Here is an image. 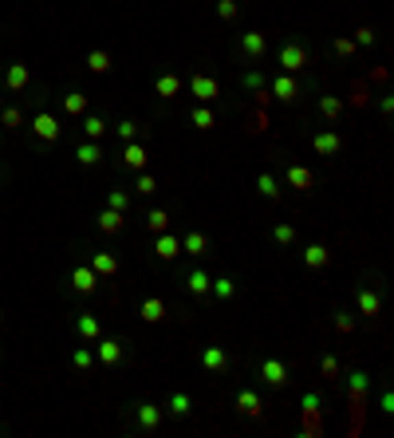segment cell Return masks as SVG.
I'll list each match as a JSON object with an SVG mask.
<instances>
[{
  "label": "cell",
  "mask_w": 394,
  "mask_h": 438,
  "mask_svg": "<svg viewBox=\"0 0 394 438\" xmlns=\"http://www.w3.org/2000/svg\"><path fill=\"white\" fill-rule=\"evenodd\" d=\"M335 332H343V336H347V332H355V316L339 308V312H335Z\"/></svg>",
  "instance_id": "obj_47"
},
{
  "label": "cell",
  "mask_w": 394,
  "mask_h": 438,
  "mask_svg": "<svg viewBox=\"0 0 394 438\" xmlns=\"http://www.w3.org/2000/svg\"><path fill=\"white\" fill-rule=\"evenodd\" d=\"M189 95H193L197 103H217L221 83L213 76H205V71H193V76H189Z\"/></svg>",
  "instance_id": "obj_4"
},
{
  "label": "cell",
  "mask_w": 394,
  "mask_h": 438,
  "mask_svg": "<svg viewBox=\"0 0 394 438\" xmlns=\"http://www.w3.org/2000/svg\"><path fill=\"white\" fill-rule=\"evenodd\" d=\"M304 268H328V261H331V253H328V245H319V241H312L308 249H304Z\"/></svg>",
  "instance_id": "obj_24"
},
{
  "label": "cell",
  "mask_w": 394,
  "mask_h": 438,
  "mask_svg": "<svg viewBox=\"0 0 394 438\" xmlns=\"http://www.w3.org/2000/svg\"><path fill=\"white\" fill-rule=\"evenodd\" d=\"M154 95H158V99H166V103H170V99H177V95H182V76L162 71V76L154 79Z\"/></svg>",
  "instance_id": "obj_15"
},
{
  "label": "cell",
  "mask_w": 394,
  "mask_h": 438,
  "mask_svg": "<svg viewBox=\"0 0 394 438\" xmlns=\"http://www.w3.org/2000/svg\"><path fill=\"white\" fill-rule=\"evenodd\" d=\"M319 403H323V399H319V391H304V399H299V407L308 411V415H312V411H319Z\"/></svg>",
  "instance_id": "obj_48"
},
{
  "label": "cell",
  "mask_w": 394,
  "mask_h": 438,
  "mask_svg": "<svg viewBox=\"0 0 394 438\" xmlns=\"http://www.w3.org/2000/svg\"><path fill=\"white\" fill-rule=\"evenodd\" d=\"M276 63H280L288 76H296V71H304V67L312 63V51H308V44H304V40L288 36V40L280 44V51H276Z\"/></svg>",
  "instance_id": "obj_1"
},
{
  "label": "cell",
  "mask_w": 394,
  "mask_h": 438,
  "mask_svg": "<svg viewBox=\"0 0 394 438\" xmlns=\"http://www.w3.org/2000/svg\"><path fill=\"white\" fill-rule=\"evenodd\" d=\"M146 229H150V233H166V229H170V214H166V209H150V214H146Z\"/></svg>",
  "instance_id": "obj_36"
},
{
  "label": "cell",
  "mask_w": 394,
  "mask_h": 438,
  "mask_svg": "<svg viewBox=\"0 0 394 438\" xmlns=\"http://www.w3.org/2000/svg\"><path fill=\"white\" fill-rule=\"evenodd\" d=\"M355 308H359V316L375 320V316L382 312V297H378L375 288H359V292H355Z\"/></svg>",
  "instance_id": "obj_14"
},
{
  "label": "cell",
  "mask_w": 394,
  "mask_h": 438,
  "mask_svg": "<svg viewBox=\"0 0 394 438\" xmlns=\"http://www.w3.org/2000/svg\"><path fill=\"white\" fill-rule=\"evenodd\" d=\"M32 83V71H28V63H8V67H4V87H8V91H24V87H28Z\"/></svg>",
  "instance_id": "obj_13"
},
{
  "label": "cell",
  "mask_w": 394,
  "mask_h": 438,
  "mask_svg": "<svg viewBox=\"0 0 394 438\" xmlns=\"http://www.w3.org/2000/svg\"><path fill=\"white\" fill-rule=\"evenodd\" d=\"M138 316L146 320V324H162V320H166V300L162 297H146L138 304Z\"/></svg>",
  "instance_id": "obj_19"
},
{
  "label": "cell",
  "mask_w": 394,
  "mask_h": 438,
  "mask_svg": "<svg viewBox=\"0 0 394 438\" xmlns=\"http://www.w3.org/2000/svg\"><path fill=\"white\" fill-rule=\"evenodd\" d=\"M378 111H382V115H391V111H394V99H391V95H382V99H378Z\"/></svg>",
  "instance_id": "obj_50"
},
{
  "label": "cell",
  "mask_w": 394,
  "mask_h": 438,
  "mask_svg": "<svg viewBox=\"0 0 394 438\" xmlns=\"http://www.w3.org/2000/svg\"><path fill=\"white\" fill-rule=\"evenodd\" d=\"M123 166H126V170H146V166H150V150H146L138 139L126 142V146H123Z\"/></svg>",
  "instance_id": "obj_10"
},
{
  "label": "cell",
  "mask_w": 394,
  "mask_h": 438,
  "mask_svg": "<svg viewBox=\"0 0 394 438\" xmlns=\"http://www.w3.org/2000/svg\"><path fill=\"white\" fill-rule=\"evenodd\" d=\"M284 178H288V186H292V189H304V194L315 186V174L308 170V166H288V170H284Z\"/></svg>",
  "instance_id": "obj_23"
},
{
  "label": "cell",
  "mask_w": 394,
  "mask_h": 438,
  "mask_svg": "<svg viewBox=\"0 0 394 438\" xmlns=\"http://www.w3.org/2000/svg\"><path fill=\"white\" fill-rule=\"evenodd\" d=\"M236 297V284L229 281V277H213V284H209V300H233Z\"/></svg>",
  "instance_id": "obj_32"
},
{
  "label": "cell",
  "mask_w": 394,
  "mask_h": 438,
  "mask_svg": "<svg viewBox=\"0 0 394 438\" xmlns=\"http://www.w3.org/2000/svg\"><path fill=\"white\" fill-rule=\"evenodd\" d=\"M189 411H193V399H189L186 391H170L166 395V415H173V419H189Z\"/></svg>",
  "instance_id": "obj_21"
},
{
  "label": "cell",
  "mask_w": 394,
  "mask_h": 438,
  "mask_svg": "<svg viewBox=\"0 0 394 438\" xmlns=\"http://www.w3.org/2000/svg\"><path fill=\"white\" fill-rule=\"evenodd\" d=\"M114 135H119L123 142H134V139H138V123H130V119H123V123L114 126Z\"/></svg>",
  "instance_id": "obj_43"
},
{
  "label": "cell",
  "mask_w": 394,
  "mask_h": 438,
  "mask_svg": "<svg viewBox=\"0 0 394 438\" xmlns=\"http://www.w3.org/2000/svg\"><path fill=\"white\" fill-rule=\"evenodd\" d=\"M201 367L205 371H229V351H225V347H205L201 351Z\"/></svg>",
  "instance_id": "obj_22"
},
{
  "label": "cell",
  "mask_w": 394,
  "mask_h": 438,
  "mask_svg": "<svg viewBox=\"0 0 394 438\" xmlns=\"http://www.w3.org/2000/svg\"><path fill=\"white\" fill-rule=\"evenodd\" d=\"M87 71H95V76H107V71H110V51H103V47L87 51Z\"/></svg>",
  "instance_id": "obj_33"
},
{
  "label": "cell",
  "mask_w": 394,
  "mask_h": 438,
  "mask_svg": "<svg viewBox=\"0 0 394 438\" xmlns=\"http://www.w3.org/2000/svg\"><path fill=\"white\" fill-rule=\"evenodd\" d=\"M355 40H351V36H339V40H335V44H331V51H335V56H355Z\"/></svg>",
  "instance_id": "obj_44"
},
{
  "label": "cell",
  "mask_w": 394,
  "mask_h": 438,
  "mask_svg": "<svg viewBox=\"0 0 394 438\" xmlns=\"http://www.w3.org/2000/svg\"><path fill=\"white\" fill-rule=\"evenodd\" d=\"M91 363H95L91 347H75V351H71V367H75V371H91Z\"/></svg>",
  "instance_id": "obj_38"
},
{
  "label": "cell",
  "mask_w": 394,
  "mask_h": 438,
  "mask_svg": "<svg viewBox=\"0 0 394 438\" xmlns=\"http://www.w3.org/2000/svg\"><path fill=\"white\" fill-rule=\"evenodd\" d=\"M355 44H362V47H375V44H378V36H375L371 28H359V32H355Z\"/></svg>",
  "instance_id": "obj_49"
},
{
  "label": "cell",
  "mask_w": 394,
  "mask_h": 438,
  "mask_svg": "<svg viewBox=\"0 0 394 438\" xmlns=\"http://www.w3.org/2000/svg\"><path fill=\"white\" fill-rule=\"evenodd\" d=\"M367 387H371L367 371H351V376H347V391L351 395H367Z\"/></svg>",
  "instance_id": "obj_39"
},
{
  "label": "cell",
  "mask_w": 394,
  "mask_h": 438,
  "mask_svg": "<svg viewBox=\"0 0 394 438\" xmlns=\"http://www.w3.org/2000/svg\"><path fill=\"white\" fill-rule=\"evenodd\" d=\"M63 111L75 115V119H83V115H87V95L83 91H67L63 95Z\"/></svg>",
  "instance_id": "obj_34"
},
{
  "label": "cell",
  "mask_w": 394,
  "mask_h": 438,
  "mask_svg": "<svg viewBox=\"0 0 394 438\" xmlns=\"http://www.w3.org/2000/svg\"><path fill=\"white\" fill-rule=\"evenodd\" d=\"M182 253L193 257V261H205V253H209V233H205V229H186V233H182Z\"/></svg>",
  "instance_id": "obj_7"
},
{
  "label": "cell",
  "mask_w": 394,
  "mask_h": 438,
  "mask_svg": "<svg viewBox=\"0 0 394 438\" xmlns=\"http://www.w3.org/2000/svg\"><path fill=\"white\" fill-rule=\"evenodd\" d=\"M83 135H87L91 142H99L103 135H107V119H103V115H91V111H87V115H83Z\"/></svg>",
  "instance_id": "obj_30"
},
{
  "label": "cell",
  "mask_w": 394,
  "mask_h": 438,
  "mask_svg": "<svg viewBox=\"0 0 394 438\" xmlns=\"http://www.w3.org/2000/svg\"><path fill=\"white\" fill-rule=\"evenodd\" d=\"M236 12H241V4H236V0H217V16H221V20H236Z\"/></svg>",
  "instance_id": "obj_46"
},
{
  "label": "cell",
  "mask_w": 394,
  "mask_h": 438,
  "mask_svg": "<svg viewBox=\"0 0 394 438\" xmlns=\"http://www.w3.org/2000/svg\"><path fill=\"white\" fill-rule=\"evenodd\" d=\"M75 162L79 166H99L103 162V150H99V142H91V139H83L75 146Z\"/></svg>",
  "instance_id": "obj_26"
},
{
  "label": "cell",
  "mask_w": 394,
  "mask_h": 438,
  "mask_svg": "<svg viewBox=\"0 0 394 438\" xmlns=\"http://www.w3.org/2000/svg\"><path fill=\"white\" fill-rule=\"evenodd\" d=\"M319 371H323L328 383H339V360H335V356H323V360H319Z\"/></svg>",
  "instance_id": "obj_41"
},
{
  "label": "cell",
  "mask_w": 394,
  "mask_h": 438,
  "mask_svg": "<svg viewBox=\"0 0 394 438\" xmlns=\"http://www.w3.org/2000/svg\"><path fill=\"white\" fill-rule=\"evenodd\" d=\"M189 123L197 126V130H213V126H217V119H213L209 103H197V107L189 111Z\"/></svg>",
  "instance_id": "obj_31"
},
{
  "label": "cell",
  "mask_w": 394,
  "mask_h": 438,
  "mask_svg": "<svg viewBox=\"0 0 394 438\" xmlns=\"http://www.w3.org/2000/svg\"><path fill=\"white\" fill-rule=\"evenodd\" d=\"M162 415H166V411L158 407V403H138V407H134V423H138V430H158V426H162Z\"/></svg>",
  "instance_id": "obj_11"
},
{
  "label": "cell",
  "mask_w": 394,
  "mask_h": 438,
  "mask_svg": "<svg viewBox=\"0 0 394 438\" xmlns=\"http://www.w3.org/2000/svg\"><path fill=\"white\" fill-rule=\"evenodd\" d=\"M236 411H241V415H249V419H260V415H264V403H260V395H256V391L241 387V391H236Z\"/></svg>",
  "instance_id": "obj_16"
},
{
  "label": "cell",
  "mask_w": 394,
  "mask_h": 438,
  "mask_svg": "<svg viewBox=\"0 0 394 438\" xmlns=\"http://www.w3.org/2000/svg\"><path fill=\"white\" fill-rule=\"evenodd\" d=\"M0 123H4V126H20V123H24V111H20V107H4V111H0Z\"/></svg>",
  "instance_id": "obj_45"
},
{
  "label": "cell",
  "mask_w": 394,
  "mask_h": 438,
  "mask_svg": "<svg viewBox=\"0 0 394 438\" xmlns=\"http://www.w3.org/2000/svg\"><path fill=\"white\" fill-rule=\"evenodd\" d=\"M107 209L126 214V209H130V194H126V189H110V194H107Z\"/></svg>",
  "instance_id": "obj_40"
},
{
  "label": "cell",
  "mask_w": 394,
  "mask_h": 438,
  "mask_svg": "<svg viewBox=\"0 0 394 438\" xmlns=\"http://www.w3.org/2000/svg\"><path fill=\"white\" fill-rule=\"evenodd\" d=\"M91 268L99 273V277H114V273H119V257H114V253L95 249L91 253Z\"/></svg>",
  "instance_id": "obj_27"
},
{
  "label": "cell",
  "mask_w": 394,
  "mask_h": 438,
  "mask_svg": "<svg viewBox=\"0 0 394 438\" xmlns=\"http://www.w3.org/2000/svg\"><path fill=\"white\" fill-rule=\"evenodd\" d=\"M319 115H323L328 123H339V115H343V99H339V95H319Z\"/></svg>",
  "instance_id": "obj_29"
},
{
  "label": "cell",
  "mask_w": 394,
  "mask_h": 438,
  "mask_svg": "<svg viewBox=\"0 0 394 438\" xmlns=\"http://www.w3.org/2000/svg\"><path fill=\"white\" fill-rule=\"evenodd\" d=\"M268 87H272V95H276L280 103H296V95H299V83H296L292 76H288V71L272 76V83H268Z\"/></svg>",
  "instance_id": "obj_12"
},
{
  "label": "cell",
  "mask_w": 394,
  "mask_h": 438,
  "mask_svg": "<svg viewBox=\"0 0 394 438\" xmlns=\"http://www.w3.org/2000/svg\"><path fill=\"white\" fill-rule=\"evenodd\" d=\"M312 150L319 158L339 154V150H343V135H339V130H315V135H312Z\"/></svg>",
  "instance_id": "obj_6"
},
{
  "label": "cell",
  "mask_w": 394,
  "mask_h": 438,
  "mask_svg": "<svg viewBox=\"0 0 394 438\" xmlns=\"http://www.w3.org/2000/svg\"><path fill=\"white\" fill-rule=\"evenodd\" d=\"M0 320H4V312H0Z\"/></svg>",
  "instance_id": "obj_52"
},
{
  "label": "cell",
  "mask_w": 394,
  "mask_h": 438,
  "mask_svg": "<svg viewBox=\"0 0 394 438\" xmlns=\"http://www.w3.org/2000/svg\"><path fill=\"white\" fill-rule=\"evenodd\" d=\"M209 284H213V273H209L201 261H193V268L186 273V292L193 300H209Z\"/></svg>",
  "instance_id": "obj_2"
},
{
  "label": "cell",
  "mask_w": 394,
  "mask_h": 438,
  "mask_svg": "<svg viewBox=\"0 0 394 438\" xmlns=\"http://www.w3.org/2000/svg\"><path fill=\"white\" fill-rule=\"evenodd\" d=\"M71 288H75V292H87V297H91L95 288H99V273H95L91 265H79L75 273H71Z\"/></svg>",
  "instance_id": "obj_17"
},
{
  "label": "cell",
  "mask_w": 394,
  "mask_h": 438,
  "mask_svg": "<svg viewBox=\"0 0 394 438\" xmlns=\"http://www.w3.org/2000/svg\"><path fill=\"white\" fill-rule=\"evenodd\" d=\"M236 47H241L249 60H264V56H268V36H264V32H241Z\"/></svg>",
  "instance_id": "obj_8"
},
{
  "label": "cell",
  "mask_w": 394,
  "mask_h": 438,
  "mask_svg": "<svg viewBox=\"0 0 394 438\" xmlns=\"http://www.w3.org/2000/svg\"><path fill=\"white\" fill-rule=\"evenodd\" d=\"M32 135H36L40 142H60L63 126L51 111H36V115H32Z\"/></svg>",
  "instance_id": "obj_3"
},
{
  "label": "cell",
  "mask_w": 394,
  "mask_h": 438,
  "mask_svg": "<svg viewBox=\"0 0 394 438\" xmlns=\"http://www.w3.org/2000/svg\"><path fill=\"white\" fill-rule=\"evenodd\" d=\"M154 253H158V261H173V257L182 253V237L177 233H158L154 237Z\"/></svg>",
  "instance_id": "obj_18"
},
{
  "label": "cell",
  "mask_w": 394,
  "mask_h": 438,
  "mask_svg": "<svg viewBox=\"0 0 394 438\" xmlns=\"http://www.w3.org/2000/svg\"><path fill=\"white\" fill-rule=\"evenodd\" d=\"M95 221H99V233H107V237H114V233H123V229H126V221H123L119 209H103Z\"/></svg>",
  "instance_id": "obj_25"
},
{
  "label": "cell",
  "mask_w": 394,
  "mask_h": 438,
  "mask_svg": "<svg viewBox=\"0 0 394 438\" xmlns=\"http://www.w3.org/2000/svg\"><path fill=\"white\" fill-rule=\"evenodd\" d=\"M256 371H260V379H264L268 387H276V391H280V387H288V363L276 360V356L260 360V367H256Z\"/></svg>",
  "instance_id": "obj_5"
},
{
  "label": "cell",
  "mask_w": 394,
  "mask_h": 438,
  "mask_svg": "<svg viewBox=\"0 0 394 438\" xmlns=\"http://www.w3.org/2000/svg\"><path fill=\"white\" fill-rule=\"evenodd\" d=\"M75 332L83 336V340H87V344H95V340L103 336V328H99V320H95L91 312H79V316H75Z\"/></svg>",
  "instance_id": "obj_28"
},
{
  "label": "cell",
  "mask_w": 394,
  "mask_h": 438,
  "mask_svg": "<svg viewBox=\"0 0 394 438\" xmlns=\"http://www.w3.org/2000/svg\"><path fill=\"white\" fill-rule=\"evenodd\" d=\"M95 360L103 363V367H119V363H123V344L99 336V340H95Z\"/></svg>",
  "instance_id": "obj_9"
},
{
  "label": "cell",
  "mask_w": 394,
  "mask_h": 438,
  "mask_svg": "<svg viewBox=\"0 0 394 438\" xmlns=\"http://www.w3.org/2000/svg\"><path fill=\"white\" fill-rule=\"evenodd\" d=\"M264 71H241V91H252V95H260L264 91Z\"/></svg>",
  "instance_id": "obj_37"
},
{
  "label": "cell",
  "mask_w": 394,
  "mask_h": 438,
  "mask_svg": "<svg viewBox=\"0 0 394 438\" xmlns=\"http://www.w3.org/2000/svg\"><path fill=\"white\" fill-rule=\"evenodd\" d=\"M256 194L268 198V202H280V178H276L272 170H260L256 174Z\"/></svg>",
  "instance_id": "obj_20"
},
{
  "label": "cell",
  "mask_w": 394,
  "mask_h": 438,
  "mask_svg": "<svg viewBox=\"0 0 394 438\" xmlns=\"http://www.w3.org/2000/svg\"><path fill=\"white\" fill-rule=\"evenodd\" d=\"M134 189H138V194H146V198H150V194H158V182H154V174L138 170V178H134Z\"/></svg>",
  "instance_id": "obj_42"
},
{
  "label": "cell",
  "mask_w": 394,
  "mask_h": 438,
  "mask_svg": "<svg viewBox=\"0 0 394 438\" xmlns=\"http://www.w3.org/2000/svg\"><path fill=\"white\" fill-rule=\"evenodd\" d=\"M272 241H276V245H284V249H288V245H296V225L276 221V225H272Z\"/></svg>",
  "instance_id": "obj_35"
},
{
  "label": "cell",
  "mask_w": 394,
  "mask_h": 438,
  "mask_svg": "<svg viewBox=\"0 0 394 438\" xmlns=\"http://www.w3.org/2000/svg\"><path fill=\"white\" fill-rule=\"evenodd\" d=\"M0 111H4V95H0Z\"/></svg>",
  "instance_id": "obj_51"
}]
</instances>
